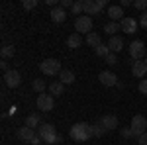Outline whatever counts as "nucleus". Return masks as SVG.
Listing matches in <instances>:
<instances>
[{"instance_id":"35","label":"nucleus","mask_w":147,"mask_h":145,"mask_svg":"<svg viewBox=\"0 0 147 145\" xmlns=\"http://www.w3.org/2000/svg\"><path fill=\"white\" fill-rule=\"evenodd\" d=\"M139 26H141L143 30H147V12L141 14V18H139Z\"/></svg>"},{"instance_id":"37","label":"nucleus","mask_w":147,"mask_h":145,"mask_svg":"<svg viewBox=\"0 0 147 145\" xmlns=\"http://www.w3.org/2000/svg\"><path fill=\"white\" fill-rule=\"evenodd\" d=\"M39 143H41V137H39V135H35L34 139L30 141V145H39Z\"/></svg>"},{"instance_id":"28","label":"nucleus","mask_w":147,"mask_h":145,"mask_svg":"<svg viewBox=\"0 0 147 145\" xmlns=\"http://www.w3.org/2000/svg\"><path fill=\"white\" fill-rule=\"evenodd\" d=\"M71 14L73 16H82L84 14V2H75L73 8H71Z\"/></svg>"},{"instance_id":"19","label":"nucleus","mask_w":147,"mask_h":145,"mask_svg":"<svg viewBox=\"0 0 147 145\" xmlns=\"http://www.w3.org/2000/svg\"><path fill=\"white\" fill-rule=\"evenodd\" d=\"M59 80H61L63 84H73V82H75V73H73V71H67V69H63V71L59 73Z\"/></svg>"},{"instance_id":"6","label":"nucleus","mask_w":147,"mask_h":145,"mask_svg":"<svg viewBox=\"0 0 147 145\" xmlns=\"http://www.w3.org/2000/svg\"><path fill=\"white\" fill-rule=\"evenodd\" d=\"M106 6V0H84V16H96Z\"/></svg>"},{"instance_id":"39","label":"nucleus","mask_w":147,"mask_h":145,"mask_svg":"<svg viewBox=\"0 0 147 145\" xmlns=\"http://www.w3.org/2000/svg\"><path fill=\"white\" fill-rule=\"evenodd\" d=\"M47 4H49L51 8H57V6H59V4H57V0H47Z\"/></svg>"},{"instance_id":"15","label":"nucleus","mask_w":147,"mask_h":145,"mask_svg":"<svg viewBox=\"0 0 147 145\" xmlns=\"http://www.w3.org/2000/svg\"><path fill=\"white\" fill-rule=\"evenodd\" d=\"M124 16V8L118 4V6H108V18H110V22H120V20H124L122 18Z\"/></svg>"},{"instance_id":"20","label":"nucleus","mask_w":147,"mask_h":145,"mask_svg":"<svg viewBox=\"0 0 147 145\" xmlns=\"http://www.w3.org/2000/svg\"><path fill=\"white\" fill-rule=\"evenodd\" d=\"M80 45H82V37H80V34H71L67 37V47L77 49V47H80Z\"/></svg>"},{"instance_id":"40","label":"nucleus","mask_w":147,"mask_h":145,"mask_svg":"<svg viewBox=\"0 0 147 145\" xmlns=\"http://www.w3.org/2000/svg\"><path fill=\"white\" fill-rule=\"evenodd\" d=\"M0 69H2L4 73H8V71H10V69H8V63H0Z\"/></svg>"},{"instance_id":"9","label":"nucleus","mask_w":147,"mask_h":145,"mask_svg":"<svg viewBox=\"0 0 147 145\" xmlns=\"http://www.w3.org/2000/svg\"><path fill=\"white\" fill-rule=\"evenodd\" d=\"M55 106V98L53 94H39L37 96V110L41 112H51Z\"/></svg>"},{"instance_id":"27","label":"nucleus","mask_w":147,"mask_h":145,"mask_svg":"<svg viewBox=\"0 0 147 145\" xmlns=\"http://www.w3.org/2000/svg\"><path fill=\"white\" fill-rule=\"evenodd\" d=\"M94 53H96V55L98 57H104V59H106V57L110 55V53H112V51H110V47H108V43L104 45H98V47H96V49H94Z\"/></svg>"},{"instance_id":"17","label":"nucleus","mask_w":147,"mask_h":145,"mask_svg":"<svg viewBox=\"0 0 147 145\" xmlns=\"http://www.w3.org/2000/svg\"><path fill=\"white\" fill-rule=\"evenodd\" d=\"M108 47H110L112 53H120L124 49V39L120 35H114V37H110V41H108Z\"/></svg>"},{"instance_id":"25","label":"nucleus","mask_w":147,"mask_h":145,"mask_svg":"<svg viewBox=\"0 0 147 145\" xmlns=\"http://www.w3.org/2000/svg\"><path fill=\"white\" fill-rule=\"evenodd\" d=\"M32 88L35 92H39V94H45V88H47V82L43 78H35L34 82H32Z\"/></svg>"},{"instance_id":"34","label":"nucleus","mask_w":147,"mask_h":145,"mask_svg":"<svg viewBox=\"0 0 147 145\" xmlns=\"http://www.w3.org/2000/svg\"><path fill=\"white\" fill-rule=\"evenodd\" d=\"M137 88H139L141 94H147V78H141V82H139V86H137Z\"/></svg>"},{"instance_id":"4","label":"nucleus","mask_w":147,"mask_h":145,"mask_svg":"<svg viewBox=\"0 0 147 145\" xmlns=\"http://www.w3.org/2000/svg\"><path fill=\"white\" fill-rule=\"evenodd\" d=\"M129 127H131V132L136 137H141L143 134H147V118L145 116H141V114H137L131 118V123H129Z\"/></svg>"},{"instance_id":"2","label":"nucleus","mask_w":147,"mask_h":145,"mask_svg":"<svg viewBox=\"0 0 147 145\" xmlns=\"http://www.w3.org/2000/svg\"><path fill=\"white\" fill-rule=\"evenodd\" d=\"M71 137L75 139V141H86V139H90L92 134H90V125L88 123H84V122H79V123H75L73 127H71Z\"/></svg>"},{"instance_id":"31","label":"nucleus","mask_w":147,"mask_h":145,"mask_svg":"<svg viewBox=\"0 0 147 145\" xmlns=\"http://www.w3.org/2000/svg\"><path fill=\"white\" fill-rule=\"evenodd\" d=\"M106 63H108L110 67H116V65H118V55H116V53H110V55L106 57Z\"/></svg>"},{"instance_id":"1","label":"nucleus","mask_w":147,"mask_h":145,"mask_svg":"<svg viewBox=\"0 0 147 145\" xmlns=\"http://www.w3.org/2000/svg\"><path fill=\"white\" fill-rule=\"evenodd\" d=\"M37 135L41 137V141L47 145H55V143H61V135L57 134L55 125L53 123H41L37 127Z\"/></svg>"},{"instance_id":"23","label":"nucleus","mask_w":147,"mask_h":145,"mask_svg":"<svg viewBox=\"0 0 147 145\" xmlns=\"http://www.w3.org/2000/svg\"><path fill=\"white\" fill-rule=\"evenodd\" d=\"M0 55H2V59H10V57L16 55V47L10 45V43H4L2 49H0Z\"/></svg>"},{"instance_id":"21","label":"nucleus","mask_w":147,"mask_h":145,"mask_svg":"<svg viewBox=\"0 0 147 145\" xmlns=\"http://www.w3.org/2000/svg\"><path fill=\"white\" fill-rule=\"evenodd\" d=\"M86 43H88V47H98V45H102V37L100 34H96V32H90V34L86 35Z\"/></svg>"},{"instance_id":"41","label":"nucleus","mask_w":147,"mask_h":145,"mask_svg":"<svg viewBox=\"0 0 147 145\" xmlns=\"http://www.w3.org/2000/svg\"><path fill=\"white\" fill-rule=\"evenodd\" d=\"M143 61H145V65H147V55H145V59H143Z\"/></svg>"},{"instance_id":"36","label":"nucleus","mask_w":147,"mask_h":145,"mask_svg":"<svg viewBox=\"0 0 147 145\" xmlns=\"http://www.w3.org/2000/svg\"><path fill=\"white\" fill-rule=\"evenodd\" d=\"M137 145H147V134H143L141 137H137Z\"/></svg>"},{"instance_id":"32","label":"nucleus","mask_w":147,"mask_h":145,"mask_svg":"<svg viewBox=\"0 0 147 145\" xmlns=\"http://www.w3.org/2000/svg\"><path fill=\"white\" fill-rule=\"evenodd\" d=\"M22 6L26 8V10H34L35 6H37V0H24Z\"/></svg>"},{"instance_id":"29","label":"nucleus","mask_w":147,"mask_h":145,"mask_svg":"<svg viewBox=\"0 0 147 145\" xmlns=\"http://www.w3.org/2000/svg\"><path fill=\"white\" fill-rule=\"evenodd\" d=\"M120 134H122V137H124V139H134V137H136L129 125H122V132H120Z\"/></svg>"},{"instance_id":"30","label":"nucleus","mask_w":147,"mask_h":145,"mask_svg":"<svg viewBox=\"0 0 147 145\" xmlns=\"http://www.w3.org/2000/svg\"><path fill=\"white\" fill-rule=\"evenodd\" d=\"M134 8L136 10H141V14L147 12V0H137V2H134Z\"/></svg>"},{"instance_id":"33","label":"nucleus","mask_w":147,"mask_h":145,"mask_svg":"<svg viewBox=\"0 0 147 145\" xmlns=\"http://www.w3.org/2000/svg\"><path fill=\"white\" fill-rule=\"evenodd\" d=\"M73 4H75L73 0H61V2H59V6H61L63 10H67V8H73Z\"/></svg>"},{"instance_id":"26","label":"nucleus","mask_w":147,"mask_h":145,"mask_svg":"<svg viewBox=\"0 0 147 145\" xmlns=\"http://www.w3.org/2000/svg\"><path fill=\"white\" fill-rule=\"evenodd\" d=\"M104 125H102V122H96V123H90V134L92 137H102L104 135Z\"/></svg>"},{"instance_id":"22","label":"nucleus","mask_w":147,"mask_h":145,"mask_svg":"<svg viewBox=\"0 0 147 145\" xmlns=\"http://www.w3.org/2000/svg\"><path fill=\"white\" fill-rule=\"evenodd\" d=\"M49 92H51L53 96H61V94L65 92V84H63L61 80H55V82L49 84Z\"/></svg>"},{"instance_id":"3","label":"nucleus","mask_w":147,"mask_h":145,"mask_svg":"<svg viewBox=\"0 0 147 145\" xmlns=\"http://www.w3.org/2000/svg\"><path fill=\"white\" fill-rule=\"evenodd\" d=\"M39 71H41L43 75H47V77H55L63 69H61V63H59L57 59H43V61L39 63Z\"/></svg>"},{"instance_id":"5","label":"nucleus","mask_w":147,"mask_h":145,"mask_svg":"<svg viewBox=\"0 0 147 145\" xmlns=\"http://www.w3.org/2000/svg\"><path fill=\"white\" fill-rule=\"evenodd\" d=\"M129 55L134 61H143L147 55V49H145V43L141 41V39H136V41H131L129 43Z\"/></svg>"},{"instance_id":"14","label":"nucleus","mask_w":147,"mask_h":145,"mask_svg":"<svg viewBox=\"0 0 147 145\" xmlns=\"http://www.w3.org/2000/svg\"><path fill=\"white\" fill-rule=\"evenodd\" d=\"M49 16H51V20L55 24H63L65 20H67V10H63L61 6H57V8H51V12H49Z\"/></svg>"},{"instance_id":"11","label":"nucleus","mask_w":147,"mask_h":145,"mask_svg":"<svg viewBox=\"0 0 147 145\" xmlns=\"http://www.w3.org/2000/svg\"><path fill=\"white\" fill-rule=\"evenodd\" d=\"M120 28H122V32H125V34H136L137 32V20L136 18H131V16H125L124 20L120 22Z\"/></svg>"},{"instance_id":"10","label":"nucleus","mask_w":147,"mask_h":145,"mask_svg":"<svg viewBox=\"0 0 147 145\" xmlns=\"http://www.w3.org/2000/svg\"><path fill=\"white\" fill-rule=\"evenodd\" d=\"M98 78H100V82L104 86H118V84H120L118 77L114 75L112 71H102L100 75H98Z\"/></svg>"},{"instance_id":"7","label":"nucleus","mask_w":147,"mask_h":145,"mask_svg":"<svg viewBox=\"0 0 147 145\" xmlns=\"http://www.w3.org/2000/svg\"><path fill=\"white\" fill-rule=\"evenodd\" d=\"M75 30H77V34H90L92 32V18L90 16H79L77 20H75Z\"/></svg>"},{"instance_id":"24","label":"nucleus","mask_w":147,"mask_h":145,"mask_svg":"<svg viewBox=\"0 0 147 145\" xmlns=\"http://www.w3.org/2000/svg\"><path fill=\"white\" fill-rule=\"evenodd\" d=\"M122 28H120V22H108V24H104V32L108 35H116V32H120Z\"/></svg>"},{"instance_id":"13","label":"nucleus","mask_w":147,"mask_h":145,"mask_svg":"<svg viewBox=\"0 0 147 145\" xmlns=\"http://www.w3.org/2000/svg\"><path fill=\"white\" fill-rule=\"evenodd\" d=\"M131 75L136 78H143L147 75V65L145 61H134L131 63Z\"/></svg>"},{"instance_id":"12","label":"nucleus","mask_w":147,"mask_h":145,"mask_svg":"<svg viewBox=\"0 0 147 145\" xmlns=\"http://www.w3.org/2000/svg\"><path fill=\"white\" fill-rule=\"evenodd\" d=\"M35 129L32 127H28V125H22V127H18V132H16V137L20 139V141H26V143H30L32 139L35 137Z\"/></svg>"},{"instance_id":"18","label":"nucleus","mask_w":147,"mask_h":145,"mask_svg":"<svg viewBox=\"0 0 147 145\" xmlns=\"http://www.w3.org/2000/svg\"><path fill=\"white\" fill-rule=\"evenodd\" d=\"M26 125H28V127H32V129H37V127L41 125V116H39L37 112L30 114V116L26 118Z\"/></svg>"},{"instance_id":"16","label":"nucleus","mask_w":147,"mask_h":145,"mask_svg":"<svg viewBox=\"0 0 147 145\" xmlns=\"http://www.w3.org/2000/svg\"><path fill=\"white\" fill-rule=\"evenodd\" d=\"M102 125H104V129L106 132H112V129H116L120 123H118V118L116 116H112V114H108V116H104V118H100Z\"/></svg>"},{"instance_id":"38","label":"nucleus","mask_w":147,"mask_h":145,"mask_svg":"<svg viewBox=\"0 0 147 145\" xmlns=\"http://www.w3.org/2000/svg\"><path fill=\"white\" fill-rule=\"evenodd\" d=\"M120 6H122V8H125V6H134V2H129V0H122Z\"/></svg>"},{"instance_id":"8","label":"nucleus","mask_w":147,"mask_h":145,"mask_svg":"<svg viewBox=\"0 0 147 145\" xmlns=\"http://www.w3.org/2000/svg\"><path fill=\"white\" fill-rule=\"evenodd\" d=\"M4 84L8 88H18L22 84V75L16 71V69H10L8 73H4Z\"/></svg>"}]
</instances>
